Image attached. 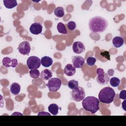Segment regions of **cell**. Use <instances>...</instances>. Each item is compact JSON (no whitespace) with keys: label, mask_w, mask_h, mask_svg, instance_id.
I'll list each match as a JSON object with an SVG mask.
<instances>
[{"label":"cell","mask_w":126,"mask_h":126,"mask_svg":"<svg viewBox=\"0 0 126 126\" xmlns=\"http://www.w3.org/2000/svg\"><path fill=\"white\" fill-rule=\"evenodd\" d=\"M119 98L122 99H126V91L123 90L121 91L119 94Z\"/></svg>","instance_id":"83f0119b"},{"label":"cell","mask_w":126,"mask_h":126,"mask_svg":"<svg viewBox=\"0 0 126 126\" xmlns=\"http://www.w3.org/2000/svg\"><path fill=\"white\" fill-rule=\"evenodd\" d=\"M52 71L48 69H45L40 73V77L44 80H47L52 77Z\"/></svg>","instance_id":"e0dca14e"},{"label":"cell","mask_w":126,"mask_h":126,"mask_svg":"<svg viewBox=\"0 0 126 126\" xmlns=\"http://www.w3.org/2000/svg\"><path fill=\"white\" fill-rule=\"evenodd\" d=\"M67 86L71 90H74L78 87V82L75 80L72 79L68 82Z\"/></svg>","instance_id":"7402d4cb"},{"label":"cell","mask_w":126,"mask_h":126,"mask_svg":"<svg viewBox=\"0 0 126 126\" xmlns=\"http://www.w3.org/2000/svg\"><path fill=\"white\" fill-rule=\"evenodd\" d=\"M54 13L55 16L59 18H62L64 15V9L62 7L58 6L55 8L54 10Z\"/></svg>","instance_id":"ffe728a7"},{"label":"cell","mask_w":126,"mask_h":126,"mask_svg":"<svg viewBox=\"0 0 126 126\" xmlns=\"http://www.w3.org/2000/svg\"><path fill=\"white\" fill-rule=\"evenodd\" d=\"M108 22L101 16H95L91 18L89 22V29L94 32L101 33L104 32L108 27Z\"/></svg>","instance_id":"6da1fadb"},{"label":"cell","mask_w":126,"mask_h":126,"mask_svg":"<svg viewBox=\"0 0 126 126\" xmlns=\"http://www.w3.org/2000/svg\"><path fill=\"white\" fill-rule=\"evenodd\" d=\"M112 43L115 48H120L124 44V38L120 36H115L112 39Z\"/></svg>","instance_id":"5bb4252c"},{"label":"cell","mask_w":126,"mask_h":126,"mask_svg":"<svg viewBox=\"0 0 126 126\" xmlns=\"http://www.w3.org/2000/svg\"><path fill=\"white\" fill-rule=\"evenodd\" d=\"M72 63L73 65L77 68H81L85 64L84 59L80 56L72 57Z\"/></svg>","instance_id":"9c48e42d"},{"label":"cell","mask_w":126,"mask_h":126,"mask_svg":"<svg viewBox=\"0 0 126 126\" xmlns=\"http://www.w3.org/2000/svg\"><path fill=\"white\" fill-rule=\"evenodd\" d=\"M3 2L5 7L8 9H12L18 4L16 0H4Z\"/></svg>","instance_id":"ac0fdd59"},{"label":"cell","mask_w":126,"mask_h":126,"mask_svg":"<svg viewBox=\"0 0 126 126\" xmlns=\"http://www.w3.org/2000/svg\"><path fill=\"white\" fill-rule=\"evenodd\" d=\"M76 72V68L71 64H67L64 68V73L68 76H73Z\"/></svg>","instance_id":"4fadbf2b"},{"label":"cell","mask_w":126,"mask_h":126,"mask_svg":"<svg viewBox=\"0 0 126 126\" xmlns=\"http://www.w3.org/2000/svg\"><path fill=\"white\" fill-rule=\"evenodd\" d=\"M58 31L62 34H67V32L64 24L62 22H59L57 26Z\"/></svg>","instance_id":"44dd1931"},{"label":"cell","mask_w":126,"mask_h":126,"mask_svg":"<svg viewBox=\"0 0 126 126\" xmlns=\"http://www.w3.org/2000/svg\"><path fill=\"white\" fill-rule=\"evenodd\" d=\"M115 91L112 88L106 87L101 89L98 94V100L105 104H110L112 102L115 97Z\"/></svg>","instance_id":"3957f363"},{"label":"cell","mask_w":126,"mask_h":126,"mask_svg":"<svg viewBox=\"0 0 126 126\" xmlns=\"http://www.w3.org/2000/svg\"><path fill=\"white\" fill-rule=\"evenodd\" d=\"M110 84L114 87H118L120 84V80L117 77H112L110 80Z\"/></svg>","instance_id":"603a6c76"},{"label":"cell","mask_w":126,"mask_h":126,"mask_svg":"<svg viewBox=\"0 0 126 126\" xmlns=\"http://www.w3.org/2000/svg\"><path fill=\"white\" fill-rule=\"evenodd\" d=\"M83 108L92 114L95 113L99 109V100L94 96H89L83 99Z\"/></svg>","instance_id":"7a4b0ae2"},{"label":"cell","mask_w":126,"mask_h":126,"mask_svg":"<svg viewBox=\"0 0 126 126\" xmlns=\"http://www.w3.org/2000/svg\"><path fill=\"white\" fill-rule=\"evenodd\" d=\"M20 90H21V86L17 83H16V82L13 83L10 86V92L14 95L18 94L20 93Z\"/></svg>","instance_id":"2e32d148"},{"label":"cell","mask_w":126,"mask_h":126,"mask_svg":"<svg viewBox=\"0 0 126 126\" xmlns=\"http://www.w3.org/2000/svg\"><path fill=\"white\" fill-rule=\"evenodd\" d=\"M100 55L102 56H103L106 59H108V60H110V55H109V53L107 51H103V52H100Z\"/></svg>","instance_id":"4316f807"},{"label":"cell","mask_w":126,"mask_h":126,"mask_svg":"<svg viewBox=\"0 0 126 126\" xmlns=\"http://www.w3.org/2000/svg\"><path fill=\"white\" fill-rule=\"evenodd\" d=\"M18 49L20 54L24 55H28L31 49L30 44L28 41H23L20 43Z\"/></svg>","instance_id":"ba28073f"},{"label":"cell","mask_w":126,"mask_h":126,"mask_svg":"<svg viewBox=\"0 0 126 126\" xmlns=\"http://www.w3.org/2000/svg\"><path fill=\"white\" fill-rule=\"evenodd\" d=\"M72 49L74 53L77 54H80L85 51V47L82 42L75 41L72 45Z\"/></svg>","instance_id":"30bf717a"},{"label":"cell","mask_w":126,"mask_h":126,"mask_svg":"<svg viewBox=\"0 0 126 126\" xmlns=\"http://www.w3.org/2000/svg\"><path fill=\"white\" fill-rule=\"evenodd\" d=\"M41 64L45 67H48L53 64V60L51 58L48 56H44L40 60Z\"/></svg>","instance_id":"9a60e30c"},{"label":"cell","mask_w":126,"mask_h":126,"mask_svg":"<svg viewBox=\"0 0 126 126\" xmlns=\"http://www.w3.org/2000/svg\"><path fill=\"white\" fill-rule=\"evenodd\" d=\"M2 63L3 65L6 67H15L18 64V62L17 59H11L9 57H4L2 60Z\"/></svg>","instance_id":"7c38bea8"},{"label":"cell","mask_w":126,"mask_h":126,"mask_svg":"<svg viewBox=\"0 0 126 126\" xmlns=\"http://www.w3.org/2000/svg\"><path fill=\"white\" fill-rule=\"evenodd\" d=\"M30 75L32 78L36 79L40 76V73L37 69H31L30 71Z\"/></svg>","instance_id":"cb8c5ba5"},{"label":"cell","mask_w":126,"mask_h":126,"mask_svg":"<svg viewBox=\"0 0 126 126\" xmlns=\"http://www.w3.org/2000/svg\"><path fill=\"white\" fill-rule=\"evenodd\" d=\"M27 65L31 70L37 69L40 66V59L36 56H31L27 60Z\"/></svg>","instance_id":"52a82bcc"},{"label":"cell","mask_w":126,"mask_h":126,"mask_svg":"<svg viewBox=\"0 0 126 126\" xmlns=\"http://www.w3.org/2000/svg\"><path fill=\"white\" fill-rule=\"evenodd\" d=\"M42 28L43 27L40 23L35 22L31 25L30 28V31L32 34L37 35L41 32Z\"/></svg>","instance_id":"8fae6325"},{"label":"cell","mask_w":126,"mask_h":126,"mask_svg":"<svg viewBox=\"0 0 126 126\" xmlns=\"http://www.w3.org/2000/svg\"><path fill=\"white\" fill-rule=\"evenodd\" d=\"M96 81L100 85L107 84L109 81V77L107 73H105L101 68H98L96 69Z\"/></svg>","instance_id":"5b68a950"},{"label":"cell","mask_w":126,"mask_h":126,"mask_svg":"<svg viewBox=\"0 0 126 126\" xmlns=\"http://www.w3.org/2000/svg\"><path fill=\"white\" fill-rule=\"evenodd\" d=\"M48 110L51 114L53 115H57L58 114L59 106L55 103H52L48 106Z\"/></svg>","instance_id":"d6986e66"},{"label":"cell","mask_w":126,"mask_h":126,"mask_svg":"<svg viewBox=\"0 0 126 126\" xmlns=\"http://www.w3.org/2000/svg\"><path fill=\"white\" fill-rule=\"evenodd\" d=\"M67 27L70 31H73L76 29V23L73 21H69L66 24Z\"/></svg>","instance_id":"484cf974"},{"label":"cell","mask_w":126,"mask_h":126,"mask_svg":"<svg viewBox=\"0 0 126 126\" xmlns=\"http://www.w3.org/2000/svg\"><path fill=\"white\" fill-rule=\"evenodd\" d=\"M41 115H46V116H50L51 115L49 113H47V112H44V111H42V112H39L37 114V116H41Z\"/></svg>","instance_id":"f1b7e54d"},{"label":"cell","mask_w":126,"mask_h":126,"mask_svg":"<svg viewBox=\"0 0 126 126\" xmlns=\"http://www.w3.org/2000/svg\"><path fill=\"white\" fill-rule=\"evenodd\" d=\"M72 97L74 100L79 102L82 100L85 97V92L84 89L78 86L72 91Z\"/></svg>","instance_id":"8992f818"},{"label":"cell","mask_w":126,"mask_h":126,"mask_svg":"<svg viewBox=\"0 0 126 126\" xmlns=\"http://www.w3.org/2000/svg\"><path fill=\"white\" fill-rule=\"evenodd\" d=\"M61 85V80L58 78H51L46 84L49 91L52 92H55L58 91L60 89Z\"/></svg>","instance_id":"277c9868"},{"label":"cell","mask_w":126,"mask_h":126,"mask_svg":"<svg viewBox=\"0 0 126 126\" xmlns=\"http://www.w3.org/2000/svg\"><path fill=\"white\" fill-rule=\"evenodd\" d=\"M96 61V59L95 58L93 57H89L87 58V60H86L87 64L90 66L94 65Z\"/></svg>","instance_id":"d4e9b609"},{"label":"cell","mask_w":126,"mask_h":126,"mask_svg":"<svg viewBox=\"0 0 126 126\" xmlns=\"http://www.w3.org/2000/svg\"><path fill=\"white\" fill-rule=\"evenodd\" d=\"M126 99H124V101L123 102L122 104V107L123 108V109L125 110V111H126Z\"/></svg>","instance_id":"f546056e"}]
</instances>
